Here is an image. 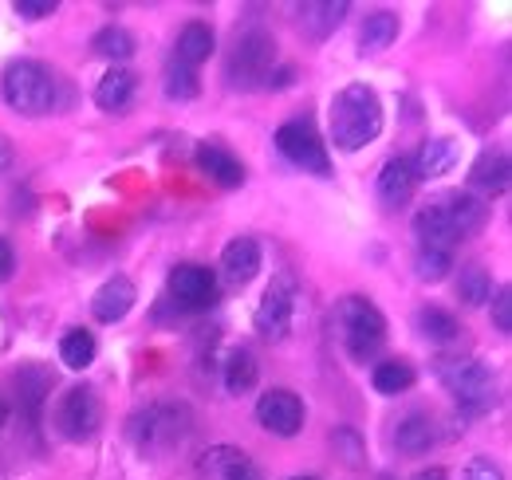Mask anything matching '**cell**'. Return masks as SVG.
I'll return each instance as SVG.
<instances>
[{"instance_id":"1","label":"cell","mask_w":512,"mask_h":480,"mask_svg":"<svg viewBox=\"0 0 512 480\" xmlns=\"http://www.w3.org/2000/svg\"><path fill=\"white\" fill-rule=\"evenodd\" d=\"M489 217V205L473 197L469 189H442L414 213V237L418 248L453 252L465 237H473Z\"/></svg>"},{"instance_id":"2","label":"cell","mask_w":512,"mask_h":480,"mask_svg":"<svg viewBox=\"0 0 512 480\" xmlns=\"http://www.w3.org/2000/svg\"><path fill=\"white\" fill-rule=\"evenodd\" d=\"M383 134V99L367 83H347L331 99V142L339 150H363Z\"/></svg>"},{"instance_id":"3","label":"cell","mask_w":512,"mask_h":480,"mask_svg":"<svg viewBox=\"0 0 512 480\" xmlns=\"http://www.w3.org/2000/svg\"><path fill=\"white\" fill-rule=\"evenodd\" d=\"M331 327L343 351L363 366L386 347V315L367 296H343L331 311Z\"/></svg>"},{"instance_id":"4","label":"cell","mask_w":512,"mask_h":480,"mask_svg":"<svg viewBox=\"0 0 512 480\" xmlns=\"http://www.w3.org/2000/svg\"><path fill=\"white\" fill-rule=\"evenodd\" d=\"M0 95H4V103L16 115L40 119V115H52L56 95H60V83H56V75H52L48 63L12 60L0 71Z\"/></svg>"},{"instance_id":"5","label":"cell","mask_w":512,"mask_h":480,"mask_svg":"<svg viewBox=\"0 0 512 480\" xmlns=\"http://www.w3.org/2000/svg\"><path fill=\"white\" fill-rule=\"evenodd\" d=\"M434 374L465 418H481L497 406V378L481 359H438Z\"/></svg>"},{"instance_id":"6","label":"cell","mask_w":512,"mask_h":480,"mask_svg":"<svg viewBox=\"0 0 512 480\" xmlns=\"http://www.w3.org/2000/svg\"><path fill=\"white\" fill-rule=\"evenodd\" d=\"M127 437L142 457H162L190 437V410L174 402H154L127 421Z\"/></svg>"},{"instance_id":"7","label":"cell","mask_w":512,"mask_h":480,"mask_svg":"<svg viewBox=\"0 0 512 480\" xmlns=\"http://www.w3.org/2000/svg\"><path fill=\"white\" fill-rule=\"evenodd\" d=\"M272 67H276V40L264 28H249L233 40V52L225 60V79L237 91H253V87H264Z\"/></svg>"},{"instance_id":"8","label":"cell","mask_w":512,"mask_h":480,"mask_svg":"<svg viewBox=\"0 0 512 480\" xmlns=\"http://www.w3.org/2000/svg\"><path fill=\"white\" fill-rule=\"evenodd\" d=\"M296 303H300L296 280H292L288 272H276L272 284L264 288V296H260L256 315H253L260 339H268V343H284L288 331H292V323H296Z\"/></svg>"},{"instance_id":"9","label":"cell","mask_w":512,"mask_h":480,"mask_svg":"<svg viewBox=\"0 0 512 480\" xmlns=\"http://www.w3.org/2000/svg\"><path fill=\"white\" fill-rule=\"evenodd\" d=\"M276 150L304 174L327 178L331 174V158H327V142L320 138V130L308 119H292L276 130Z\"/></svg>"},{"instance_id":"10","label":"cell","mask_w":512,"mask_h":480,"mask_svg":"<svg viewBox=\"0 0 512 480\" xmlns=\"http://www.w3.org/2000/svg\"><path fill=\"white\" fill-rule=\"evenodd\" d=\"M103 425V402L91 386H71L56 402V429L67 441H91Z\"/></svg>"},{"instance_id":"11","label":"cell","mask_w":512,"mask_h":480,"mask_svg":"<svg viewBox=\"0 0 512 480\" xmlns=\"http://www.w3.org/2000/svg\"><path fill=\"white\" fill-rule=\"evenodd\" d=\"M166 288L182 311H209L217 303V272L205 264H178L170 268Z\"/></svg>"},{"instance_id":"12","label":"cell","mask_w":512,"mask_h":480,"mask_svg":"<svg viewBox=\"0 0 512 480\" xmlns=\"http://www.w3.org/2000/svg\"><path fill=\"white\" fill-rule=\"evenodd\" d=\"M256 421L276 437H296L304 429V402L292 390H264L256 402Z\"/></svg>"},{"instance_id":"13","label":"cell","mask_w":512,"mask_h":480,"mask_svg":"<svg viewBox=\"0 0 512 480\" xmlns=\"http://www.w3.org/2000/svg\"><path fill=\"white\" fill-rule=\"evenodd\" d=\"M260 264H264V252H260L256 237L229 240L225 252H221V280H225L229 288H245V284H253Z\"/></svg>"},{"instance_id":"14","label":"cell","mask_w":512,"mask_h":480,"mask_svg":"<svg viewBox=\"0 0 512 480\" xmlns=\"http://www.w3.org/2000/svg\"><path fill=\"white\" fill-rule=\"evenodd\" d=\"M193 162H197V170H201L205 178L217 181L221 189L245 185V166H241V158H237L233 150H225L221 142H201L197 154H193Z\"/></svg>"},{"instance_id":"15","label":"cell","mask_w":512,"mask_h":480,"mask_svg":"<svg viewBox=\"0 0 512 480\" xmlns=\"http://www.w3.org/2000/svg\"><path fill=\"white\" fill-rule=\"evenodd\" d=\"M461 150L453 138H426L418 146V154L410 158V170H414V181H434V178H446L449 170L457 166Z\"/></svg>"},{"instance_id":"16","label":"cell","mask_w":512,"mask_h":480,"mask_svg":"<svg viewBox=\"0 0 512 480\" xmlns=\"http://www.w3.org/2000/svg\"><path fill=\"white\" fill-rule=\"evenodd\" d=\"M509 154L505 150H481L477 154V162L469 166V193L477 197V193H485V197H493V193H505L509 189Z\"/></svg>"},{"instance_id":"17","label":"cell","mask_w":512,"mask_h":480,"mask_svg":"<svg viewBox=\"0 0 512 480\" xmlns=\"http://www.w3.org/2000/svg\"><path fill=\"white\" fill-rule=\"evenodd\" d=\"M134 300H138L134 280H130V276H111V280L95 292V300H91V315H95L99 323H119V319H127L130 315Z\"/></svg>"},{"instance_id":"18","label":"cell","mask_w":512,"mask_h":480,"mask_svg":"<svg viewBox=\"0 0 512 480\" xmlns=\"http://www.w3.org/2000/svg\"><path fill=\"white\" fill-rule=\"evenodd\" d=\"M134 91H138V75L130 67H111L95 83V107L107 111V115H123L130 103H134Z\"/></svg>"},{"instance_id":"19","label":"cell","mask_w":512,"mask_h":480,"mask_svg":"<svg viewBox=\"0 0 512 480\" xmlns=\"http://www.w3.org/2000/svg\"><path fill=\"white\" fill-rule=\"evenodd\" d=\"M213 48H217L213 28H209V24H201V20H190V24L178 32V44H174V63H178V67H186V71H197L201 63L213 56Z\"/></svg>"},{"instance_id":"20","label":"cell","mask_w":512,"mask_h":480,"mask_svg":"<svg viewBox=\"0 0 512 480\" xmlns=\"http://www.w3.org/2000/svg\"><path fill=\"white\" fill-rule=\"evenodd\" d=\"M296 12H300V24H304V32H308L312 40H327V36L347 20L351 4H347V0H308V4H300Z\"/></svg>"},{"instance_id":"21","label":"cell","mask_w":512,"mask_h":480,"mask_svg":"<svg viewBox=\"0 0 512 480\" xmlns=\"http://www.w3.org/2000/svg\"><path fill=\"white\" fill-rule=\"evenodd\" d=\"M201 469L217 480H260V469H256L241 449H233V445H213L201 457Z\"/></svg>"},{"instance_id":"22","label":"cell","mask_w":512,"mask_h":480,"mask_svg":"<svg viewBox=\"0 0 512 480\" xmlns=\"http://www.w3.org/2000/svg\"><path fill=\"white\" fill-rule=\"evenodd\" d=\"M394 445H398V453H406V457L430 453V449L438 445V421L430 418V414H410V418H402L398 429H394Z\"/></svg>"},{"instance_id":"23","label":"cell","mask_w":512,"mask_h":480,"mask_svg":"<svg viewBox=\"0 0 512 480\" xmlns=\"http://www.w3.org/2000/svg\"><path fill=\"white\" fill-rule=\"evenodd\" d=\"M414 170H410V158H390L383 170H379V201L386 209H398L414 197Z\"/></svg>"},{"instance_id":"24","label":"cell","mask_w":512,"mask_h":480,"mask_svg":"<svg viewBox=\"0 0 512 480\" xmlns=\"http://www.w3.org/2000/svg\"><path fill=\"white\" fill-rule=\"evenodd\" d=\"M16 390H20V402H24L28 418L36 421L40 410H44L48 390H52V374H48L44 366H20V370H16Z\"/></svg>"},{"instance_id":"25","label":"cell","mask_w":512,"mask_h":480,"mask_svg":"<svg viewBox=\"0 0 512 480\" xmlns=\"http://www.w3.org/2000/svg\"><path fill=\"white\" fill-rule=\"evenodd\" d=\"M221 378H225V390L229 394H249L260 378V362L253 359V351L237 347L225 355V366H221Z\"/></svg>"},{"instance_id":"26","label":"cell","mask_w":512,"mask_h":480,"mask_svg":"<svg viewBox=\"0 0 512 480\" xmlns=\"http://www.w3.org/2000/svg\"><path fill=\"white\" fill-rule=\"evenodd\" d=\"M414 327H418L422 339H430V343H438V347L457 343V335H461V323H457L449 311H442V307H422V311L414 315Z\"/></svg>"},{"instance_id":"27","label":"cell","mask_w":512,"mask_h":480,"mask_svg":"<svg viewBox=\"0 0 512 480\" xmlns=\"http://www.w3.org/2000/svg\"><path fill=\"white\" fill-rule=\"evenodd\" d=\"M414 366L406 359H386L379 362L375 370H371V386L383 394V398H394V394H406L410 386H414Z\"/></svg>"},{"instance_id":"28","label":"cell","mask_w":512,"mask_h":480,"mask_svg":"<svg viewBox=\"0 0 512 480\" xmlns=\"http://www.w3.org/2000/svg\"><path fill=\"white\" fill-rule=\"evenodd\" d=\"M91 48H95V56H103V60H111V67H123V60L134 56V36H130L127 28H119V24H107V28H99L95 32V40H91Z\"/></svg>"},{"instance_id":"29","label":"cell","mask_w":512,"mask_h":480,"mask_svg":"<svg viewBox=\"0 0 512 480\" xmlns=\"http://www.w3.org/2000/svg\"><path fill=\"white\" fill-rule=\"evenodd\" d=\"M95 355H99V343L83 327H71L64 339H60V362H64L67 370H87L95 362Z\"/></svg>"},{"instance_id":"30","label":"cell","mask_w":512,"mask_h":480,"mask_svg":"<svg viewBox=\"0 0 512 480\" xmlns=\"http://www.w3.org/2000/svg\"><path fill=\"white\" fill-rule=\"evenodd\" d=\"M398 40V16L394 12H371L367 16V24H363V32H359V44H363V52H383Z\"/></svg>"},{"instance_id":"31","label":"cell","mask_w":512,"mask_h":480,"mask_svg":"<svg viewBox=\"0 0 512 480\" xmlns=\"http://www.w3.org/2000/svg\"><path fill=\"white\" fill-rule=\"evenodd\" d=\"M489 296H493L489 272H485L481 264L461 268V276H457V300L465 303V307H481V303H489Z\"/></svg>"},{"instance_id":"32","label":"cell","mask_w":512,"mask_h":480,"mask_svg":"<svg viewBox=\"0 0 512 480\" xmlns=\"http://www.w3.org/2000/svg\"><path fill=\"white\" fill-rule=\"evenodd\" d=\"M449 268H453V252H438V248H418V252H414V272H418V280H426V284L446 280Z\"/></svg>"},{"instance_id":"33","label":"cell","mask_w":512,"mask_h":480,"mask_svg":"<svg viewBox=\"0 0 512 480\" xmlns=\"http://www.w3.org/2000/svg\"><path fill=\"white\" fill-rule=\"evenodd\" d=\"M166 95H170V99H178V103H186V99H197V95H201L197 71H186V67L170 63V71H166Z\"/></svg>"},{"instance_id":"34","label":"cell","mask_w":512,"mask_h":480,"mask_svg":"<svg viewBox=\"0 0 512 480\" xmlns=\"http://www.w3.org/2000/svg\"><path fill=\"white\" fill-rule=\"evenodd\" d=\"M489 300H493V327H497L501 335H509L512 331V288L509 284H501L497 296H489Z\"/></svg>"},{"instance_id":"35","label":"cell","mask_w":512,"mask_h":480,"mask_svg":"<svg viewBox=\"0 0 512 480\" xmlns=\"http://www.w3.org/2000/svg\"><path fill=\"white\" fill-rule=\"evenodd\" d=\"M461 480H505V473H501V465L493 457H473L465 465V477Z\"/></svg>"},{"instance_id":"36","label":"cell","mask_w":512,"mask_h":480,"mask_svg":"<svg viewBox=\"0 0 512 480\" xmlns=\"http://www.w3.org/2000/svg\"><path fill=\"white\" fill-rule=\"evenodd\" d=\"M12 8H16L20 20H44V16L56 12V0H16Z\"/></svg>"},{"instance_id":"37","label":"cell","mask_w":512,"mask_h":480,"mask_svg":"<svg viewBox=\"0 0 512 480\" xmlns=\"http://www.w3.org/2000/svg\"><path fill=\"white\" fill-rule=\"evenodd\" d=\"M12 268H16V252H12V244L0 237V284L12 276Z\"/></svg>"},{"instance_id":"38","label":"cell","mask_w":512,"mask_h":480,"mask_svg":"<svg viewBox=\"0 0 512 480\" xmlns=\"http://www.w3.org/2000/svg\"><path fill=\"white\" fill-rule=\"evenodd\" d=\"M12 162H16V154H12V142H8L4 134H0V178H4L8 170H12Z\"/></svg>"},{"instance_id":"39","label":"cell","mask_w":512,"mask_h":480,"mask_svg":"<svg viewBox=\"0 0 512 480\" xmlns=\"http://www.w3.org/2000/svg\"><path fill=\"white\" fill-rule=\"evenodd\" d=\"M410 480H449V473H446V469H438V465H434V469H418V473H414Z\"/></svg>"},{"instance_id":"40","label":"cell","mask_w":512,"mask_h":480,"mask_svg":"<svg viewBox=\"0 0 512 480\" xmlns=\"http://www.w3.org/2000/svg\"><path fill=\"white\" fill-rule=\"evenodd\" d=\"M4 421H8V406L0 402V429H4Z\"/></svg>"},{"instance_id":"41","label":"cell","mask_w":512,"mask_h":480,"mask_svg":"<svg viewBox=\"0 0 512 480\" xmlns=\"http://www.w3.org/2000/svg\"><path fill=\"white\" fill-rule=\"evenodd\" d=\"M288 480H320V477H288Z\"/></svg>"}]
</instances>
